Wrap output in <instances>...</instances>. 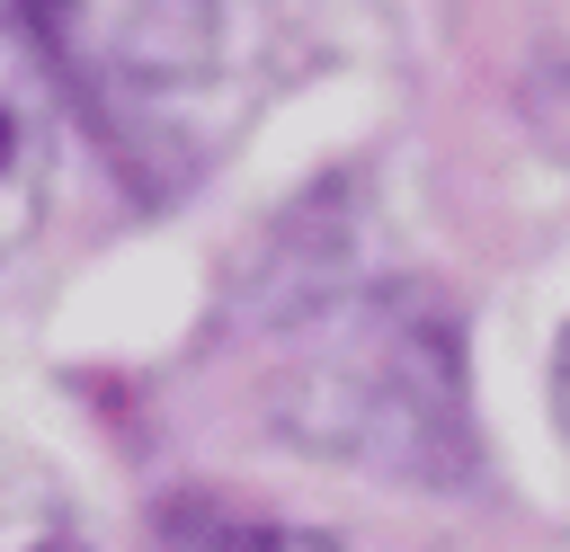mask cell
Instances as JSON below:
<instances>
[{
  "mask_svg": "<svg viewBox=\"0 0 570 552\" xmlns=\"http://www.w3.org/2000/svg\"><path fill=\"white\" fill-rule=\"evenodd\" d=\"M53 151H62V125H53L45 62L0 27V276H9V267L36 249V231H45Z\"/></svg>",
  "mask_w": 570,
  "mask_h": 552,
  "instance_id": "7a4b0ae2",
  "label": "cell"
},
{
  "mask_svg": "<svg viewBox=\"0 0 570 552\" xmlns=\"http://www.w3.org/2000/svg\"><path fill=\"white\" fill-rule=\"evenodd\" d=\"M552 418H561V436H570V329H561V347H552Z\"/></svg>",
  "mask_w": 570,
  "mask_h": 552,
  "instance_id": "5b68a950",
  "label": "cell"
},
{
  "mask_svg": "<svg viewBox=\"0 0 570 552\" xmlns=\"http://www.w3.org/2000/svg\"><path fill=\"white\" fill-rule=\"evenodd\" d=\"M267 418L321 463L454 490L472 472V392L445 303L428 285H312L285 321Z\"/></svg>",
  "mask_w": 570,
  "mask_h": 552,
  "instance_id": "6da1fadb",
  "label": "cell"
},
{
  "mask_svg": "<svg viewBox=\"0 0 570 552\" xmlns=\"http://www.w3.org/2000/svg\"><path fill=\"white\" fill-rule=\"evenodd\" d=\"M0 552H71L62 543V499L9 454H0Z\"/></svg>",
  "mask_w": 570,
  "mask_h": 552,
  "instance_id": "277c9868",
  "label": "cell"
},
{
  "mask_svg": "<svg viewBox=\"0 0 570 552\" xmlns=\"http://www.w3.org/2000/svg\"><path fill=\"white\" fill-rule=\"evenodd\" d=\"M151 552H347V543H330V534H312V525L232 516V507L187 499V507H169V516L151 525Z\"/></svg>",
  "mask_w": 570,
  "mask_h": 552,
  "instance_id": "3957f363",
  "label": "cell"
}]
</instances>
